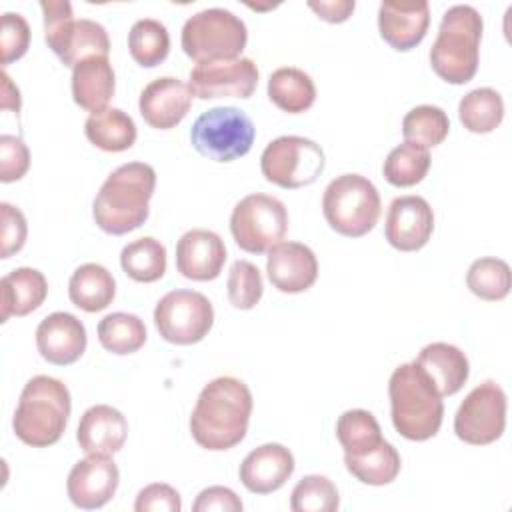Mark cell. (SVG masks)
Segmentation results:
<instances>
[{"instance_id": "cell-1", "label": "cell", "mask_w": 512, "mask_h": 512, "mask_svg": "<svg viewBox=\"0 0 512 512\" xmlns=\"http://www.w3.org/2000/svg\"><path fill=\"white\" fill-rule=\"evenodd\" d=\"M252 414L250 388L232 376L208 382L192 410L190 432L206 450H228L240 444L248 432Z\"/></svg>"}, {"instance_id": "cell-2", "label": "cell", "mask_w": 512, "mask_h": 512, "mask_svg": "<svg viewBox=\"0 0 512 512\" xmlns=\"http://www.w3.org/2000/svg\"><path fill=\"white\" fill-rule=\"evenodd\" d=\"M156 188V172L146 162L118 166L100 186L92 204L96 226L112 236L140 228L150 214V198Z\"/></svg>"}, {"instance_id": "cell-3", "label": "cell", "mask_w": 512, "mask_h": 512, "mask_svg": "<svg viewBox=\"0 0 512 512\" xmlns=\"http://www.w3.org/2000/svg\"><path fill=\"white\" fill-rule=\"evenodd\" d=\"M390 416L406 440L424 442L438 434L444 416L442 396L416 362L400 364L388 382Z\"/></svg>"}, {"instance_id": "cell-4", "label": "cell", "mask_w": 512, "mask_h": 512, "mask_svg": "<svg viewBox=\"0 0 512 512\" xmlns=\"http://www.w3.org/2000/svg\"><path fill=\"white\" fill-rule=\"evenodd\" d=\"M72 410L70 392L64 382L52 376H34L22 388L12 428L32 448L56 444L68 424Z\"/></svg>"}, {"instance_id": "cell-5", "label": "cell", "mask_w": 512, "mask_h": 512, "mask_svg": "<svg viewBox=\"0 0 512 512\" xmlns=\"http://www.w3.org/2000/svg\"><path fill=\"white\" fill-rule=\"evenodd\" d=\"M482 16L474 6L456 4L440 20L430 48L432 70L448 84H466L474 78L480 60Z\"/></svg>"}, {"instance_id": "cell-6", "label": "cell", "mask_w": 512, "mask_h": 512, "mask_svg": "<svg viewBox=\"0 0 512 512\" xmlns=\"http://www.w3.org/2000/svg\"><path fill=\"white\" fill-rule=\"evenodd\" d=\"M44 40L48 48L68 68L92 56H108L110 38L102 24L80 18L74 20L68 0H42Z\"/></svg>"}, {"instance_id": "cell-7", "label": "cell", "mask_w": 512, "mask_h": 512, "mask_svg": "<svg viewBox=\"0 0 512 512\" xmlns=\"http://www.w3.org/2000/svg\"><path fill=\"white\" fill-rule=\"evenodd\" d=\"M380 194L360 174L336 176L324 190L322 212L332 230L346 238L368 234L380 218Z\"/></svg>"}, {"instance_id": "cell-8", "label": "cell", "mask_w": 512, "mask_h": 512, "mask_svg": "<svg viewBox=\"0 0 512 512\" xmlns=\"http://www.w3.org/2000/svg\"><path fill=\"white\" fill-rule=\"evenodd\" d=\"M248 42L246 24L230 10L206 8L184 22L180 44L188 58L202 62L240 58Z\"/></svg>"}, {"instance_id": "cell-9", "label": "cell", "mask_w": 512, "mask_h": 512, "mask_svg": "<svg viewBox=\"0 0 512 512\" xmlns=\"http://www.w3.org/2000/svg\"><path fill=\"white\" fill-rule=\"evenodd\" d=\"M254 138L256 128L250 116L234 106L210 108L190 128L194 150L214 162H232L246 156Z\"/></svg>"}, {"instance_id": "cell-10", "label": "cell", "mask_w": 512, "mask_h": 512, "mask_svg": "<svg viewBox=\"0 0 512 512\" xmlns=\"http://www.w3.org/2000/svg\"><path fill=\"white\" fill-rule=\"evenodd\" d=\"M230 232L244 252H270L288 232L286 206L268 194H248L232 210Z\"/></svg>"}, {"instance_id": "cell-11", "label": "cell", "mask_w": 512, "mask_h": 512, "mask_svg": "<svg viewBox=\"0 0 512 512\" xmlns=\"http://www.w3.org/2000/svg\"><path fill=\"white\" fill-rule=\"evenodd\" d=\"M324 166V150L304 136H280L260 156L262 176L286 190L310 186L324 172Z\"/></svg>"}, {"instance_id": "cell-12", "label": "cell", "mask_w": 512, "mask_h": 512, "mask_svg": "<svg viewBox=\"0 0 512 512\" xmlns=\"http://www.w3.org/2000/svg\"><path fill=\"white\" fill-rule=\"evenodd\" d=\"M154 324L166 342L190 346L210 332L214 308L210 300L196 290H172L158 300Z\"/></svg>"}, {"instance_id": "cell-13", "label": "cell", "mask_w": 512, "mask_h": 512, "mask_svg": "<svg viewBox=\"0 0 512 512\" xmlns=\"http://www.w3.org/2000/svg\"><path fill=\"white\" fill-rule=\"evenodd\" d=\"M506 428V394L488 380L476 386L460 404L454 416L456 436L472 446L496 442Z\"/></svg>"}, {"instance_id": "cell-14", "label": "cell", "mask_w": 512, "mask_h": 512, "mask_svg": "<svg viewBox=\"0 0 512 512\" xmlns=\"http://www.w3.org/2000/svg\"><path fill=\"white\" fill-rule=\"evenodd\" d=\"M258 86V68L250 58L202 62L190 70L188 88L200 100L250 98Z\"/></svg>"}, {"instance_id": "cell-15", "label": "cell", "mask_w": 512, "mask_h": 512, "mask_svg": "<svg viewBox=\"0 0 512 512\" xmlns=\"http://www.w3.org/2000/svg\"><path fill=\"white\" fill-rule=\"evenodd\" d=\"M118 482V466L108 454H88L72 466L66 490L74 506L82 510H96L112 500Z\"/></svg>"}, {"instance_id": "cell-16", "label": "cell", "mask_w": 512, "mask_h": 512, "mask_svg": "<svg viewBox=\"0 0 512 512\" xmlns=\"http://www.w3.org/2000/svg\"><path fill=\"white\" fill-rule=\"evenodd\" d=\"M434 232V212L422 196H398L388 206L384 234L392 248L416 252L424 248Z\"/></svg>"}, {"instance_id": "cell-17", "label": "cell", "mask_w": 512, "mask_h": 512, "mask_svg": "<svg viewBox=\"0 0 512 512\" xmlns=\"http://www.w3.org/2000/svg\"><path fill=\"white\" fill-rule=\"evenodd\" d=\"M84 324L70 312H52L36 328L40 356L54 366L74 364L86 350Z\"/></svg>"}, {"instance_id": "cell-18", "label": "cell", "mask_w": 512, "mask_h": 512, "mask_svg": "<svg viewBox=\"0 0 512 512\" xmlns=\"http://www.w3.org/2000/svg\"><path fill=\"white\" fill-rule=\"evenodd\" d=\"M226 262L224 240L204 228H192L176 244L178 272L196 282H208L220 276Z\"/></svg>"}, {"instance_id": "cell-19", "label": "cell", "mask_w": 512, "mask_h": 512, "mask_svg": "<svg viewBox=\"0 0 512 512\" xmlns=\"http://www.w3.org/2000/svg\"><path fill=\"white\" fill-rule=\"evenodd\" d=\"M192 106V92L188 84L178 78L164 76L144 86L138 108L146 124L156 130H170L184 120Z\"/></svg>"}, {"instance_id": "cell-20", "label": "cell", "mask_w": 512, "mask_h": 512, "mask_svg": "<svg viewBox=\"0 0 512 512\" xmlns=\"http://www.w3.org/2000/svg\"><path fill=\"white\" fill-rule=\"evenodd\" d=\"M266 272L274 288L286 294H298L316 282L318 260L306 244L280 242L268 252Z\"/></svg>"}, {"instance_id": "cell-21", "label": "cell", "mask_w": 512, "mask_h": 512, "mask_svg": "<svg viewBox=\"0 0 512 512\" xmlns=\"http://www.w3.org/2000/svg\"><path fill=\"white\" fill-rule=\"evenodd\" d=\"M294 472L292 452L276 442L254 448L240 464V482L252 494H270L286 484Z\"/></svg>"}, {"instance_id": "cell-22", "label": "cell", "mask_w": 512, "mask_h": 512, "mask_svg": "<svg viewBox=\"0 0 512 512\" xmlns=\"http://www.w3.org/2000/svg\"><path fill=\"white\" fill-rule=\"evenodd\" d=\"M430 24L428 2H382L378 8V30L382 40L398 52H408L416 48Z\"/></svg>"}, {"instance_id": "cell-23", "label": "cell", "mask_w": 512, "mask_h": 512, "mask_svg": "<svg viewBox=\"0 0 512 512\" xmlns=\"http://www.w3.org/2000/svg\"><path fill=\"white\" fill-rule=\"evenodd\" d=\"M128 436L124 414L108 404L90 406L78 424L76 440L86 454H116Z\"/></svg>"}, {"instance_id": "cell-24", "label": "cell", "mask_w": 512, "mask_h": 512, "mask_svg": "<svg viewBox=\"0 0 512 512\" xmlns=\"http://www.w3.org/2000/svg\"><path fill=\"white\" fill-rule=\"evenodd\" d=\"M414 362L428 376L440 396L456 394L470 374L466 354L448 342H432L424 346Z\"/></svg>"}, {"instance_id": "cell-25", "label": "cell", "mask_w": 512, "mask_h": 512, "mask_svg": "<svg viewBox=\"0 0 512 512\" xmlns=\"http://www.w3.org/2000/svg\"><path fill=\"white\" fill-rule=\"evenodd\" d=\"M114 88L116 76L108 56H92L72 68V98L92 114L108 108Z\"/></svg>"}, {"instance_id": "cell-26", "label": "cell", "mask_w": 512, "mask_h": 512, "mask_svg": "<svg viewBox=\"0 0 512 512\" xmlns=\"http://www.w3.org/2000/svg\"><path fill=\"white\" fill-rule=\"evenodd\" d=\"M2 320L8 322L12 316H26L40 308L48 296V282L36 268H16L8 272L2 282Z\"/></svg>"}, {"instance_id": "cell-27", "label": "cell", "mask_w": 512, "mask_h": 512, "mask_svg": "<svg viewBox=\"0 0 512 512\" xmlns=\"http://www.w3.org/2000/svg\"><path fill=\"white\" fill-rule=\"evenodd\" d=\"M116 294L114 276L96 262L78 266L68 282V296L74 306L84 312H100L108 308Z\"/></svg>"}, {"instance_id": "cell-28", "label": "cell", "mask_w": 512, "mask_h": 512, "mask_svg": "<svg viewBox=\"0 0 512 512\" xmlns=\"http://www.w3.org/2000/svg\"><path fill=\"white\" fill-rule=\"evenodd\" d=\"M86 138L104 152H124L136 142V124L120 108H104L86 118Z\"/></svg>"}, {"instance_id": "cell-29", "label": "cell", "mask_w": 512, "mask_h": 512, "mask_svg": "<svg viewBox=\"0 0 512 512\" xmlns=\"http://www.w3.org/2000/svg\"><path fill=\"white\" fill-rule=\"evenodd\" d=\"M268 98L288 114L306 112L316 100L312 78L294 66L278 68L268 78Z\"/></svg>"}, {"instance_id": "cell-30", "label": "cell", "mask_w": 512, "mask_h": 512, "mask_svg": "<svg viewBox=\"0 0 512 512\" xmlns=\"http://www.w3.org/2000/svg\"><path fill=\"white\" fill-rule=\"evenodd\" d=\"M344 464L358 482L370 486L394 482L402 466L398 450L386 440L364 454H344Z\"/></svg>"}, {"instance_id": "cell-31", "label": "cell", "mask_w": 512, "mask_h": 512, "mask_svg": "<svg viewBox=\"0 0 512 512\" xmlns=\"http://www.w3.org/2000/svg\"><path fill=\"white\" fill-rule=\"evenodd\" d=\"M120 266L134 282H156L166 272V248L152 236L138 238L122 248Z\"/></svg>"}, {"instance_id": "cell-32", "label": "cell", "mask_w": 512, "mask_h": 512, "mask_svg": "<svg viewBox=\"0 0 512 512\" xmlns=\"http://www.w3.org/2000/svg\"><path fill=\"white\" fill-rule=\"evenodd\" d=\"M458 118L468 132L488 134L496 130L504 118V100L494 88H476L462 96Z\"/></svg>"}, {"instance_id": "cell-33", "label": "cell", "mask_w": 512, "mask_h": 512, "mask_svg": "<svg viewBox=\"0 0 512 512\" xmlns=\"http://www.w3.org/2000/svg\"><path fill=\"white\" fill-rule=\"evenodd\" d=\"M98 340L112 354H134L146 342V326L136 314L112 312L98 322Z\"/></svg>"}, {"instance_id": "cell-34", "label": "cell", "mask_w": 512, "mask_h": 512, "mask_svg": "<svg viewBox=\"0 0 512 512\" xmlns=\"http://www.w3.org/2000/svg\"><path fill=\"white\" fill-rule=\"evenodd\" d=\"M130 56L144 68L162 64L170 52V36L162 22L154 18H142L132 24L128 32Z\"/></svg>"}, {"instance_id": "cell-35", "label": "cell", "mask_w": 512, "mask_h": 512, "mask_svg": "<svg viewBox=\"0 0 512 512\" xmlns=\"http://www.w3.org/2000/svg\"><path fill=\"white\" fill-rule=\"evenodd\" d=\"M450 120L440 106L422 104L412 108L402 120L404 140L422 148H434L446 140Z\"/></svg>"}, {"instance_id": "cell-36", "label": "cell", "mask_w": 512, "mask_h": 512, "mask_svg": "<svg viewBox=\"0 0 512 512\" xmlns=\"http://www.w3.org/2000/svg\"><path fill=\"white\" fill-rule=\"evenodd\" d=\"M336 438L342 444L344 454H364L384 440L374 414L362 408L346 410L338 418Z\"/></svg>"}, {"instance_id": "cell-37", "label": "cell", "mask_w": 512, "mask_h": 512, "mask_svg": "<svg viewBox=\"0 0 512 512\" xmlns=\"http://www.w3.org/2000/svg\"><path fill=\"white\" fill-rule=\"evenodd\" d=\"M430 152L422 146L404 142L390 150L384 160V178L388 184L398 188H408L424 180L430 168Z\"/></svg>"}, {"instance_id": "cell-38", "label": "cell", "mask_w": 512, "mask_h": 512, "mask_svg": "<svg viewBox=\"0 0 512 512\" xmlns=\"http://www.w3.org/2000/svg\"><path fill=\"white\" fill-rule=\"evenodd\" d=\"M466 284L470 292L482 300L498 302L504 300L512 286L510 266L500 258H478L470 264L466 274Z\"/></svg>"}, {"instance_id": "cell-39", "label": "cell", "mask_w": 512, "mask_h": 512, "mask_svg": "<svg viewBox=\"0 0 512 512\" xmlns=\"http://www.w3.org/2000/svg\"><path fill=\"white\" fill-rule=\"evenodd\" d=\"M340 496L334 482L320 474L304 476L292 490L290 508L294 512H334Z\"/></svg>"}, {"instance_id": "cell-40", "label": "cell", "mask_w": 512, "mask_h": 512, "mask_svg": "<svg viewBox=\"0 0 512 512\" xmlns=\"http://www.w3.org/2000/svg\"><path fill=\"white\" fill-rule=\"evenodd\" d=\"M264 292L260 270L248 260H236L228 274V300L238 310H252Z\"/></svg>"}, {"instance_id": "cell-41", "label": "cell", "mask_w": 512, "mask_h": 512, "mask_svg": "<svg viewBox=\"0 0 512 512\" xmlns=\"http://www.w3.org/2000/svg\"><path fill=\"white\" fill-rule=\"evenodd\" d=\"M30 46V28L28 22L14 12L2 14V64L8 66L14 60H20Z\"/></svg>"}, {"instance_id": "cell-42", "label": "cell", "mask_w": 512, "mask_h": 512, "mask_svg": "<svg viewBox=\"0 0 512 512\" xmlns=\"http://www.w3.org/2000/svg\"><path fill=\"white\" fill-rule=\"evenodd\" d=\"M30 168V150L22 138L0 136V180L4 184L20 180Z\"/></svg>"}, {"instance_id": "cell-43", "label": "cell", "mask_w": 512, "mask_h": 512, "mask_svg": "<svg viewBox=\"0 0 512 512\" xmlns=\"http://www.w3.org/2000/svg\"><path fill=\"white\" fill-rule=\"evenodd\" d=\"M0 214H2L0 258H10L12 254L22 250L26 236H28V226H26V218L20 212V208H16L8 202H0Z\"/></svg>"}, {"instance_id": "cell-44", "label": "cell", "mask_w": 512, "mask_h": 512, "mask_svg": "<svg viewBox=\"0 0 512 512\" xmlns=\"http://www.w3.org/2000/svg\"><path fill=\"white\" fill-rule=\"evenodd\" d=\"M136 512H180L182 500L176 488L164 482L144 486L134 502Z\"/></svg>"}, {"instance_id": "cell-45", "label": "cell", "mask_w": 512, "mask_h": 512, "mask_svg": "<svg viewBox=\"0 0 512 512\" xmlns=\"http://www.w3.org/2000/svg\"><path fill=\"white\" fill-rule=\"evenodd\" d=\"M194 512H240L242 510V500L236 496L234 490L226 488V486H210L204 488L194 504H192Z\"/></svg>"}, {"instance_id": "cell-46", "label": "cell", "mask_w": 512, "mask_h": 512, "mask_svg": "<svg viewBox=\"0 0 512 512\" xmlns=\"http://www.w3.org/2000/svg\"><path fill=\"white\" fill-rule=\"evenodd\" d=\"M308 6L318 14V18L330 22V24H340V22H346L356 4L354 0H320V2H308Z\"/></svg>"}, {"instance_id": "cell-47", "label": "cell", "mask_w": 512, "mask_h": 512, "mask_svg": "<svg viewBox=\"0 0 512 512\" xmlns=\"http://www.w3.org/2000/svg\"><path fill=\"white\" fill-rule=\"evenodd\" d=\"M2 110H12L16 114L20 112V90L6 72H2Z\"/></svg>"}]
</instances>
